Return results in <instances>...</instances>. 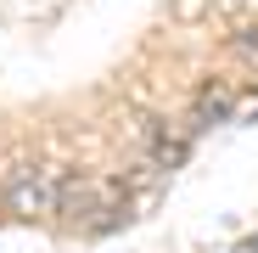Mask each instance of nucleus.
I'll return each instance as SVG.
<instances>
[{
	"label": "nucleus",
	"mask_w": 258,
	"mask_h": 253,
	"mask_svg": "<svg viewBox=\"0 0 258 253\" xmlns=\"http://www.w3.org/2000/svg\"><path fill=\"white\" fill-rule=\"evenodd\" d=\"M6 208L17 220H56L62 214V169H17L6 180Z\"/></svg>",
	"instance_id": "1"
},
{
	"label": "nucleus",
	"mask_w": 258,
	"mask_h": 253,
	"mask_svg": "<svg viewBox=\"0 0 258 253\" xmlns=\"http://www.w3.org/2000/svg\"><path fill=\"white\" fill-rule=\"evenodd\" d=\"M185 146H191V124H163V118L146 124V163L152 169H180Z\"/></svg>",
	"instance_id": "2"
},
{
	"label": "nucleus",
	"mask_w": 258,
	"mask_h": 253,
	"mask_svg": "<svg viewBox=\"0 0 258 253\" xmlns=\"http://www.w3.org/2000/svg\"><path fill=\"white\" fill-rule=\"evenodd\" d=\"M236 113V96H230V84H202L197 90V107H191V130H208V124H225Z\"/></svg>",
	"instance_id": "3"
}]
</instances>
